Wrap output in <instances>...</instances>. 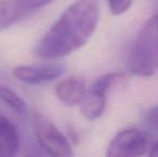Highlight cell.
I'll list each match as a JSON object with an SVG mask.
<instances>
[{"instance_id":"obj_12","label":"cell","mask_w":158,"mask_h":157,"mask_svg":"<svg viewBox=\"0 0 158 157\" xmlns=\"http://www.w3.org/2000/svg\"><path fill=\"white\" fill-rule=\"evenodd\" d=\"M144 126L146 131L152 136L158 134V105L153 107L146 113V116L144 118Z\"/></svg>"},{"instance_id":"obj_4","label":"cell","mask_w":158,"mask_h":157,"mask_svg":"<svg viewBox=\"0 0 158 157\" xmlns=\"http://www.w3.org/2000/svg\"><path fill=\"white\" fill-rule=\"evenodd\" d=\"M32 126L38 143L48 154L52 156H71L73 154L66 136L45 116L35 113Z\"/></svg>"},{"instance_id":"obj_8","label":"cell","mask_w":158,"mask_h":157,"mask_svg":"<svg viewBox=\"0 0 158 157\" xmlns=\"http://www.w3.org/2000/svg\"><path fill=\"white\" fill-rule=\"evenodd\" d=\"M106 94L86 89L85 95L80 102L82 115L87 119L100 118L106 108Z\"/></svg>"},{"instance_id":"obj_14","label":"cell","mask_w":158,"mask_h":157,"mask_svg":"<svg viewBox=\"0 0 158 157\" xmlns=\"http://www.w3.org/2000/svg\"><path fill=\"white\" fill-rule=\"evenodd\" d=\"M131 2L132 0H109V6L112 14L121 15L130 8Z\"/></svg>"},{"instance_id":"obj_10","label":"cell","mask_w":158,"mask_h":157,"mask_svg":"<svg viewBox=\"0 0 158 157\" xmlns=\"http://www.w3.org/2000/svg\"><path fill=\"white\" fill-rule=\"evenodd\" d=\"M126 80V76L121 72H113V73H108L106 76H100L99 79H97L94 83L90 85V87L88 89L94 90V92L102 93L106 94L109 92L112 86H114L115 84L122 83Z\"/></svg>"},{"instance_id":"obj_1","label":"cell","mask_w":158,"mask_h":157,"mask_svg":"<svg viewBox=\"0 0 158 157\" xmlns=\"http://www.w3.org/2000/svg\"><path fill=\"white\" fill-rule=\"evenodd\" d=\"M99 15L98 0L74 1L38 42L33 55L41 60H56L80 50L95 32Z\"/></svg>"},{"instance_id":"obj_16","label":"cell","mask_w":158,"mask_h":157,"mask_svg":"<svg viewBox=\"0 0 158 157\" xmlns=\"http://www.w3.org/2000/svg\"><path fill=\"white\" fill-rule=\"evenodd\" d=\"M155 15H156V16H157V19H158V13H156V14H155Z\"/></svg>"},{"instance_id":"obj_11","label":"cell","mask_w":158,"mask_h":157,"mask_svg":"<svg viewBox=\"0 0 158 157\" xmlns=\"http://www.w3.org/2000/svg\"><path fill=\"white\" fill-rule=\"evenodd\" d=\"M0 100L16 112H24L26 110V105L19 95L3 84H0Z\"/></svg>"},{"instance_id":"obj_3","label":"cell","mask_w":158,"mask_h":157,"mask_svg":"<svg viewBox=\"0 0 158 157\" xmlns=\"http://www.w3.org/2000/svg\"><path fill=\"white\" fill-rule=\"evenodd\" d=\"M153 144V136L146 130L130 128L118 132L113 138L106 151V156H142L150 153Z\"/></svg>"},{"instance_id":"obj_7","label":"cell","mask_w":158,"mask_h":157,"mask_svg":"<svg viewBox=\"0 0 158 157\" xmlns=\"http://www.w3.org/2000/svg\"><path fill=\"white\" fill-rule=\"evenodd\" d=\"M21 139L16 126L0 112V157H13L19 151Z\"/></svg>"},{"instance_id":"obj_2","label":"cell","mask_w":158,"mask_h":157,"mask_svg":"<svg viewBox=\"0 0 158 157\" xmlns=\"http://www.w3.org/2000/svg\"><path fill=\"white\" fill-rule=\"evenodd\" d=\"M128 69L140 76H151L158 70V19L153 15L142 27L128 57Z\"/></svg>"},{"instance_id":"obj_5","label":"cell","mask_w":158,"mask_h":157,"mask_svg":"<svg viewBox=\"0 0 158 157\" xmlns=\"http://www.w3.org/2000/svg\"><path fill=\"white\" fill-rule=\"evenodd\" d=\"M66 68L56 64L45 65H21L12 70L15 79L30 85H38L51 82L63 76Z\"/></svg>"},{"instance_id":"obj_9","label":"cell","mask_w":158,"mask_h":157,"mask_svg":"<svg viewBox=\"0 0 158 157\" xmlns=\"http://www.w3.org/2000/svg\"><path fill=\"white\" fill-rule=\"evenodd\" d=\"M24 13L19 0H0V32L17 22Z\"/></svg>"},{"instance_id":"obj_15","label":"cell","mask_w":158,"mask_h":157,"mask_svg":"<svg viewBox=\"0 0 158 157\" xmlns=\"http://www.w3.org/2000/svg\"><path fill=\"white\" fill-rule=\"evenodd\" d=\"M148 154H150V155H152V156H158V141L153 144L152 149H151V151H150V153H148Z\"/></svg>"},{"instance_id":"obj_13","label":"cell","mask_w":158,"mask_h":157,"mask_svg":"<svg viewBox=\"0 0 158 157\" xmlns=\"http://www.w3.org/2000/svg\"><path fill=\"white\" fill-rule=\"evenodd\" d=\"M54 1L55 0H19V4H21L22 11L25 15L28 12H32V11L44 8V6L53 3Z\"/></svg>"},{"instance_id":"obj_6","label":"cell","mask_w":158,"mask_h":157,"mask_svg":"<svg viewBox=\"0 0 158 157\" xmlns=\"http://www.w3.org/2000/svg\"><path fill=\"white\" fill-rule=\"evenodd\" d=\"M55 93L58 99L68 107L80 105L86 93L85 80L81 76L73 74L57 83Z\"/></svg>"}]
</instances>
